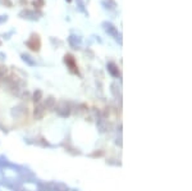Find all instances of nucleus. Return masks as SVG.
<instances>
[{
  "mask_svg": "<svg viewBox=\"0 0 192 191\" xmlns=\"http://www.w3.org/2000/svg\"><path fill=\"white\" fill-rule=\"evenodd\" d=\"M19 16H21L22 18H27V20H31V21H37L38 17L37 14L35 12H31V11H23L19 13Z\"/></svg>",
  "mask_w": 192,
  "mask_h": 191,
  "instance_id": "3",
  "label": "nucleus"
},
{
  "mask_svg": "<svg viewBox=\"0 0 192 191\" xmlns=\"http://www.w3.org/2000/svg\"><path fill=\"white\" fill-rule=\"evenodd\" d=\"M33 5L37 7V8L44 7V0H35V2H33Z\"/></svg>",
  "mask_w": 192,
  "mask_h": 191,
  "instance_id": "8",
  "label": "nucleus"
},
{
  "mask_svg": "<svg viewBox=\"0 0 192 191\" xmlns=\"http://www.w3.org/2000/svg\"><path fill=\"white\" fill-rule=\"evenodd\" d=\"M69 41H70V44L77 45V44H80V42H81V39H80V37H77V36H70L69 37Z\"/></svg>",
  "mask_w": 192,
  "mask_h": 191,
  "instance_id": "7",
  "label": "nucleus"
},
{
  "mask_svg": "<svg viewBox=\"0 0 192 191\" xmlns=\"http://www.w3.org/2000/svg\"><path fill=\"white\" fill-rule=\"evenodd\" d=\"M65 63H68L70 68L73 69L74 72H77V69H76V64H74V59H73V56H72V55H65Z\"/></svg>",
  "mask_w": 192,
  "mask_h": 191,
  "instance_id": "4",
  "label": "nucleus"
},
{
  "mask_svg": "<svg viewBox=\"0 0 192 191\" xmlns=\"http://www.w3.org/2000/svg\"><path fill=\"white\" fill-rule=\"evenodd\" d=\"M103 27H104V30L106 31L108 33H110V35H113V36H115V40H118L119 42H122V40H121V35L117 32V30H115V27L112 25V23H109V22H104L103 23Z\"/></svg>",
  "mask_w": 192,
  "mask_h": 191,
  "instance_id": "1",
  "label": "nucleus"
},
{
  "mask_svg": "<svg viewBox=\"0 0 192 191\" xmlns=\"http://www.w3.org/2000/svg\"><path fill=\"white\" fill-rule=\"evenodd\" d=\"M40 39H38V36L37 35H32L31 36V39L27 41V46L30 47V49H32V50H38L40 49Z\"/></svg>",
  "mask_w": 192,
  "mask_h": 191,
  "instance_id": "2",
  "label": "nucleus"
},
{
  "mask_svg": "<svg viewBox=\"0 0 192 191\" xmlns=\"http://www.w3.org/2000/svg\"><path fill=\"white\" fill-rule=\"evenodd\" d=\"M103 5L105 8H109V9H114L117 7V3L114 0H103Z\"/></svg>",
  "mask_w": 192,
  "mask_h": 191,
  "instance_id": "5",
  "label": "nucleus"
},
{
  "mask_svg": "<svg viewBox=\"0 0 192 191\" xmlns=\"http://www.w3.org/2000/svg\"><path fill=\"white\" fill-rule=\"evenodd\" d=\"M67 2H68V3H69V2H72V0H67Z\"/></svg>",
  "mask_w": 192,
  "mask_h": 191,
  "instance_id": "11",
  "label": "nucleus"
},
{
  "mask_svg": "<svg viewBox=\"0 0 192 191\" xmlns=\"http://www.w3.org/2000/svg\"><path fill=\"white\" fill-rule=\"evenodd\" d=\"M0 2H3L4 4H8V7H12V3H10V0H0Z\"/></svg>",
  "mask_w": 192,
  "mask_h": 191,
  "instance_id": "10",
  "label": "nucleus"
},
{
  "mask_svg": "<svg viewBox=\"0 0 192 191\" xmlns=\"http://www.w3.org/2000/svg\"><path fill=\"white\" fill-rule=\"evenodd\" d=\"M76 2H77V7H78V11L87 14V12H86V9H85V3H83V0H76Z\"/></svg>",
  "mask_w": 192,
  "mask_h": 191,
  "instance_id": "6",
  "label": "nucleus"
},
{
  "mask_svg": "<svg viewBox=\"0 0 192 191\" xmlns=\"http://www.w3.org/2000/svg\"><path fill=\"white\" fill-rule=\"evenodd\" d=\"M7 20H8L7 16H0V23H2V22H5Z\"/></svg>",
  "mask_w": 192,
  "mask_h": 191,
  "instance_id": "9",
  "label": "nucleus"
}]
</instances>
